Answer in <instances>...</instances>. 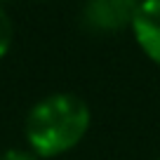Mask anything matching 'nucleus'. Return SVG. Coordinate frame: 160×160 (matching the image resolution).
I'll return each mask as SVG.
<instances>
[{
	"label": "nucleus",
	"instance_id": "nucleus-1",
	"mask_svg": "<svg viewBox=\"0 0 160 160\" xmlns=\"http://www.w3.org/2000/svg\"><path fill=\"white\" fill-rule=\"evenodd\" d=\"M92 113L85 99L57 92L40 99L26 115V141L38 158H54L75 148L87 134Z\"/></svg>",
	"mask_w": 160,
	"mask_h": 160
},
{
	"label": "nucleus",
	"instance_id": "nucleus-2",
	"mask_svg": "<svg viewBox=\"0 0 160 160\" xmlns=\"http://www.w3.org/2000/svg\"><path fill=\"white\" fill-rule=\"evenodd\" d=\"M137 2L132 0H92L82 7L80 19L90 31H120L132 26Z\"/></svg>",
	"mask_w": 160,
	"mask_h": 160
},
{
	"label": "nucleus",
	"instance_id": "nucleus-3",
	"mask_svg": "<svg viewBox=\"0 0 160 160\" xmlns=\"http://www.w3.org/2000/svg\"><path fill=\"white\" fill-rule=\"evenodd\" d=\"M130 28L141 52L160 66V0L137 2V12Z\"/></svg>",
	"mask_w": 160,
	"mask_h": 160
},
{
	"label": "nucleus",
	"instance_id": "nucleus-4",
	"mask_svg": "<svg viewBox=\"0 0 160 160\" xmlns=\"http://www.w3.org/2000/svg\"><path fill=\"white\" fill-rule=\"evenodd\" d=\"M12 38H14V26H12V19L5 12V7L0 5V59L7 54V50L12 45Z\"/></svg>",
	"mask_w": 160,
	"mask_h": 160
},
{
	"label": "nucleus",
	"instance_id": "nucleus-5",
	"mask_svg": "<svg viewBox=\"0 0 160 160\" xmlns=\"http://www.w3.org/2000/svg\"><path fill=\"white\" fill-rule=\"evenodd\" d=\"M0 160H38V155L33 151H24V148H10L0 155Z\"/></svg>",
	"mask_w": 160,
	"mask_h": 160
},
{
	"label": "nucleus",
	"instance_id": "nucleus-6",
	"mask_svg": "<svg viewBox=\"0 0 160 160\" xmlns=\"http://www.w3.org/2000/svg\"><path fill=\"white\" fill-rule=\"evenodd\" d=\"M158 160H160V158H158Z\"/></svg>",
	"mask_w": 160,
	"mask_h": 160
}]
</instances>
